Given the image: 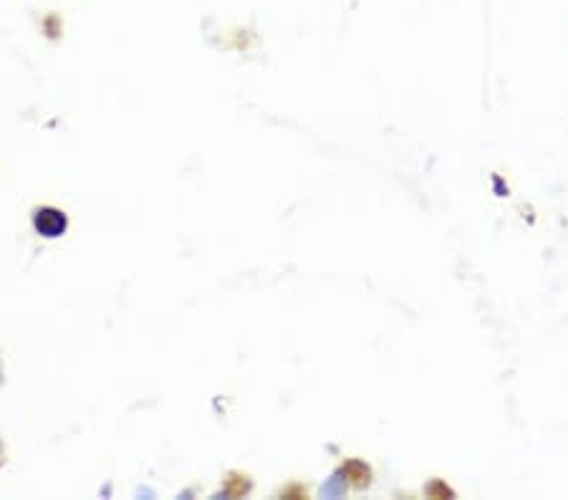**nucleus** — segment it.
<instances>
[{"label":"nucleus","mask_w":568,"mask_h":500,"mask_svg":"<svg viewBox=\"0 0 568 500\" xmlns=\"http://www.w3.org/2000/svg\"><path fill=\"white\" fill-rule=\"evenodd\" d=\"M36 230L46 238H56L66 230V215L59 213V210H38L36 213Z\"/></svg>","instance_id":"nucleus-1"}]
</instances>
